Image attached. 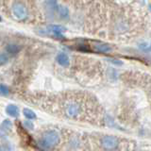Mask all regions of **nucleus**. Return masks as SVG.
I'll return each mask as SVG.
<instances>
[{
    "mask_svg": "<svg viewBox=\"0 0 151 151\" xmlns=\"http://www.w3.org/2000/svg\"><path fill=\"white\" fill-rule=\"evenodd\" d=\"M54 106H58L60 115L78 121L92 122L96 118H100L101 114L96 100L87 93H70L59 97L47 98L46 108Z\"/></svg>",
    "mask_w": 151,
    "mask_h": 151,
    "instance_id": "obj_1",
    "label": "nucleus"
},
{
    "mask_svg": "<svg viewBox=\"0 0 151 151\" xmlns=\"http://www.w3.org/2000/svg\"><path fill=\"white\" fill-rule=\"evenodd\" d=\"M60 136L59 132L50 129L44 132L39 140V145L44 149H52L60 144Z\"/></svg>",
    "mask_w": 151,
    "mask_h": 151,
    "instance_id": "obj_2",
    "label": "nucleus"
},
{
    "mask_svg": "<svg viewBox=\"0 0 151 151\" xmlns=\"http://www.w3.org/2000/svg\"><path fill=\"white\" fill-rule=\"evenodd\" d=\"M121 144V140L112 135H104L100 138V146L104 151H117Z\"/></svg>",
    "mask_w": 151,
    "mask_h": 151,
    "instance_id": "obj_3",
    "label": "nucleus"
},
{
    "mask_svg": "<svg viewBox=\"0 0 151 151\" xmlns=\"http://www.w3.org/2000/svg\"><path fill=\"white\" fill-rule=\"evenodd\" d=\"M12 12L13 16L17 20L24 21L28 17V9L27 7V5L21 1H16L12 3Z\"/></svg>",
    "mask_w": 151,
    "mask_h": 151,
    "instance_id": "obj_4",
    "label": "nucleus"
},
{
    "mask_svg": "<svg viewBox=\"0 0 151 151\" xmlns=\"http://www.w3.org/2000/svg\"><path fill=\"white\" fill-rule=\"evenodd\" d=\"M66 30V28L60 25H50L46 27V33H49L55 37H63V33Z\"/></svg>",
    "mask_w": 151,
    "mask_h": 151,
    "instance_id": "obj_5",
    "label": "nucleus"
},
{
    "mask_svg": "<svg viewBox=\"0 0 151 151\" xmlns=\"http://www.w3.org/2000/svg\"><path fill=\"white\" fill-rule=\"evenodd\" d=\"M93 48L96 52H99V53H108L111 50V46L108 44H105L103 42L99 41H93Z\"/></svg>",
    "mask_w": 151,
    "mask_h": 151,
    "instance_id": "obj_6",
    "label": "nucleus"
},
{
    "mask_svg": "<svg viewBox=\"0 0 151 151\" xmlns=\"http://www.w3.org/2000/svg\"><path fill=\"white\" fill-rule=\"evenodd\" d=\"M57 61L58 63L63 67H68L70 64V59L68 55H66L65 53H60L58 56H57Z\"/></svg>",
    "mask_w": 151,
    "mask_h": 151,
    "instance_id": "obj_7",
    "label": "nucleus"
},
{
    "mask_svg": "<svg viewBox=\"0 0 151 151\" xmlns=\"http://www.w3.org/2000/svg\"><path fill=\"white\" fill-rule=\"evenodd\" d=\"M20 50H21V46L18 45H15V44L8 45L7 47H6V51L8 52L9 54H11V55H15Z\"/></svg>",
    "mask_w": 151,
    "mask_h": 151,
    "instance_id": "obj_8",
    "label": "nucleus"
},
{
    "mask_svg": "<svg viewBox=\"0 0 151 151\" xmlns=\"http://www.w3.org/2000/svg\"><path fill=\"white\" fill-rule=\"evenodd\" d=\"M57 12H58L59 15H60V17L61 19H65V18H67L69 16V11H68V9L66 8L65 6H63V5H59Z\"/></svg>",
    "mask_w": 151,
    "mask_h": 151,
    "instance_id": "obj_9",
    "label": "nucleus"
},
{
    "mask_svg": "<svg viewBox=\"0 0 151 151\" xmlns=\"http://www.w3.org/2000/svg\"><path fill=\"white\" fill-rule=\"evenodd\" d=\"M6 111L9 115H11L12 117H17L19 115V109L18 107L14 105H9L6 108Z\"/></svg>",
    "mask_w": 151,
    "mask_h": 151,
    "instance_id": "obj_10",
    "label": "nucleus"
},
{
    "mask_svg": "<svg viewBox=\"0 0 151 151\" xmlns=\"http://www.w3.org/2000/svg\"><path fill=\"white\" fill-rule=\"evenodd\" d=\"M23 112H24V115H25L27 119L32 120V119H35V118H36L35 112L33 111H31V110H29V109H24Z\"/></svg>",
    "mask_w": 151,
    "mask_h": 151,
    "instance_id": "obj_11",
    "label": "nucleus"
},
{
    "mask_svg": "<svg viewBox=\"0 0 151 151\" xmlns=\"http://www.w3.org/2000/svg\"><path fill=\"white\" fill-rule=\"evenodd\" d=\"M8 61H9V57L7 54H5V53L0 54V65L6 64Z\"/></svg>",
    "mask_w": 151,
    "mask_h": 151,
    "instance_id": "obj_12",
    "label": "nucleus"
},
{
    "mask_svg": "<svg viewBox=\"0 0 151 151\" xmlns=\"http://www.w3.org/2000/svg\"><path fill=\"white\" fill-rule=\"evenodd\" d=\"M9 93V90L6 85L0 84V93L3 94V96H7Z\"/></svg>",
    "mask_w": 151,
    "mask_h": 151,
    "instance_id": "obj_13",
    "label": "nucleus"
},
{
    "mask_svg": "<svg viewBox=\"0 0 151 151\" xmlns=\"http://www.w3.org/2000/svg\"><path fill=\"white\" fill-rule=\"evenodd\" d=\"M2 127H5V129L6 130H11L12 129V123L9 120H5L3 122V124H2Z\"/></svg>",
    "mask_w": 151,
    "mask_h": 151,
    "instance_id": "obj_14",
    "label": "nucleus"
},
{
    "mask_svg": "<svg viewBox=\"0 0 151 151\" xmlns=\"http://www.w3.org/2000/svg\"><path fill=\"white\" fill-rule=\"evenodd\" d=\"M24 125L26 126L27 129H33V127H34L30 121H25V122H24Z\"/></svg>",
    "mask_w": 151,
    "mask_h": 151,
    "instance_id": "obj_15",
    "label": "nucleus"
},
{
    "mask_svg": "<svg viewBox=\"0 0 151 151\" xmlns=\"http://www.w3.org/2000/svg\"><path fill=\"white\" fill-rule=\"evenodd\" d=\"M0 151H9L8 147L7 146H5V145H0Z\"/></svg>",
    "mask_w": 151,
    "mask_h": 151,
    "instance_id": "obj_16",
    "label": "nucleus"
},
{
    "mask_svg": "<svg viewBox=\"0 0 151 151\" xmlns=\"http://www.w3.org/2000/svg\"><path fill=\"white\" fill-rule=\"evenodd\" d=\"M0 21H1V17H0Z\"/></svg>",
    "mask_w": 151,
    "mask_h": 151,
    "instance_id": "obj_17",
    "label": "nucleus"
}]
</instances>
